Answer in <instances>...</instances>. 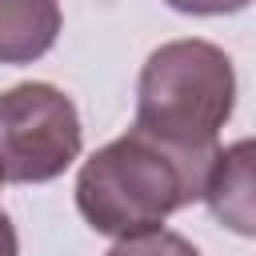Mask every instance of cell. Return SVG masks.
I'll use <instances>...</instances> for the list:
<instances>
[{
  "label": "cell",
  "mask_w": 256,
  "mask_h": 256,
  "mask_svg": "<svg viewBox=\"0 0 256 256\" xmlns=\"http://www.w3.org/2000/svg\"><path fill=\"white\" fill-rule=\"evenodd\" d=\"M216 156L176 148L140 124L96 148L76 176L80 216L112 240L156 232L172 212L204 200V180Z\"/></svg>",
  "instance_id": "obj_1"
},
{
  "label": "cell",
  "mask_w": 256,
  "mask_h": 256,
  "mask_svg": "<svg viewBox=\"0 0 256 256\" xmlns=\"http://www.w3.org/2000/svg\"><path fill=\"white\" fill-rule=\"evenodd\" d=\"M236 108V72L208 40L160 44L136 84V124L176 148L216 156V136Z\"/></svg>",
  "instance_id": "obj_2"
},
{
  "label": "cell",
  "mask_w": 256,
  "mask_h": 256,
  "mask_svg": "<svg viewBox=\"0 0 256 256\" xmlns=\"http://www.w3.org/2000/svg\"><path fill=\"white\" fill-rule=\"evenodd\" d=\"M84 128L76 104L48 80L0 92V168L12 184H48L80 160Z\"/></svg>",
  "instance_id": "obj_3"
},
{
  "label": "cell",
  "mask_w": 256,
  "mask_h": 256,
  "mask_svg": "<svg viewBox=\"0 0 256 256\" xmlns=\"http://www.w3.org/2000/svg\"><path fill=\"white\" fill-rule=\"evenodd\" d=\"M204 204L216 224L256 240V136L232 140L216 152L204 180Z\"/></svg>",
  "instance_id": "obj_4"
},
{
  "label": "cell",
  "mask_w": 256,
  "mask_h": 256,
  "mask_svg": "<svg viewBox=\"0 0 256 256\" xmlns=\"http://www.w3.org/2000/svg\"><path fill=\"white\" fill-rule=\"evenodd\" d=\"M60 36V0H0V64H32Z\"/></svg>",
  "instance_id": "obj_5"
},
{
  "label": "cell",
  "mask_w": 256,
  "mask_h": 256,
  "mask_svg": "<svg viewBox=\"0 0 256 256\" xmlns=\"http://www.w3.org/2000/svg\"><path fill=\"white\" fill-rule=\"evenodd\" d=\"M104 256H200L192 240H184L180 232L156 228V232H140V236H124L116 240Z\"/></svg>",
  "instance_id": "obj_6"
},
{
  "label": "cell",
  "mask_w": 256,
  "mask_h": 256,
  "mask_svg": "<svg viewBox=\"0 0 256 256\" xmlns=\"http://www.w3.org/2000/svg\"><path fill=\"white\" fill-rule=\"evenodd\" d=\"M172 12H184V16H228V12H240L248 8L252 0H164Z\"/></svg>",
  "instance_id": "obj_7"
},
{
  "label": "cell",
  "mask_w": 256,
  "mask_h": 256,
  "mask_svg": "<svg viewBox=\"0 0 256 256\" xmlns=\"http://www.w3.org/2000/svg\"><path fill=\"white\" fill-rule=\"evenodd\" d=\"M0 256H20V240H16V224L8 220V212H0Z\"/></svg>",
  "instance_id": "obj_8"
},
{
  "label": "cell",
  "mask_w": 256,
  "mask_h": 256,
  "mask_svg": "<svg viewBox=\"0 0 256 256\" xmlns=\"http://www.w3.org/2000/svg\"><path fill=\"white\" fill-rule=\"evenodd\" d=\"M4 180H8V176H4V168H0V184H4Z\"/></svg>",
  "instance_id": "obj_9"
}]
</instances>
